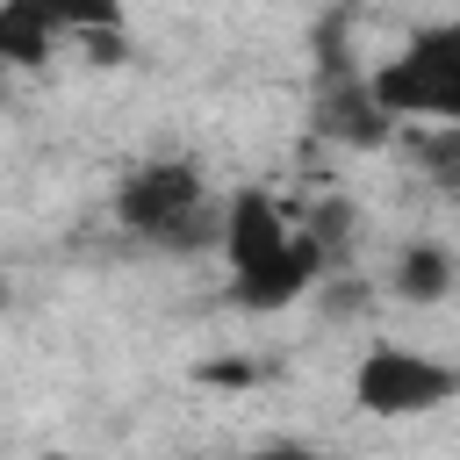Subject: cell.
I'll return each mask as SVG.
<instances>
[{
	"label": "cell",
	"instance_id": "obj_1",
	"mask_svg": "<svg viewBox=\"0 0 460 460\" xmlns=\"http://www.w3.org/2000/svg\"><path fill=\"white\" fill-rule=\"evenodd\" d=\"M223 266H230V295L244 302V309H288V302H302L316 280H323V266H331V252H323V237L316 230H302L273 194H259V187H237L230 201H223Z\"/></svg>",
	"mask_w": 460,
	"mask_h": 460
},
{
	"label": "cell",
	"instance_id": "obj_2",
	"mask_svg": "<svg viewBox=\"0 0 460 460\" xmlns=\"http://www.w3.org/2000/svg\"><path fill=\"white\" fill-rule=\"evenodd\" d=\"M115 223L151 252H216L223 244V201L208 194L201 165L151 158L115 180Z\"/></svg>",
	"mask_w": 460,
	"mask_h": 460
},
{
	"label": "cell",
	"instance_id": "obj_3",
	"mask_svg": "<svg viewBox=\"0 0 460 460\" xmlns=\"http://www.w3.org/2000/svg\"><path fill=\"white\" fill-rule=\"evenodd\" d=\"M367 93L388 122H438L460 129V14L417 29L395 58L367 72Z\"/></svg>",
	"mask_w": 460,
	"mask_h": 460
},
{
	"label": "cell",
	"instance_id": "obj_4",
	"mask_svg": "<svg viewBox=\"0 0 460 460\" xmlns=\"http://www.w3.org/2000/svg\"><path fill=\"white\" fill-rule=\"evenodd\" d=\"M460 395V367L417 345H367L352 367V402L367 417H431Z\"/></svg>",
	"mask_w": 460,
	"mask_h": 460
},
{
	"label": "cell",
	"instance_id": "obj_5",
	"mask_svg": "<svg viewBox=\"0 0 460 460\" xmlns=\"http://www.w3.org/2000/svg\"><path fill=\"white\" fill-rule=\"evenodd\" d=\"M316 122H323V137H345V144H388V115L374 108V93H367V79H331L323 86V101H316Z\"/></svg>",
	"mask_w": 460,
	"mask_h": 460
},
{
	"label": "cell",
	"instance_id": "obj_6",
	"mask_svg": "<svg viewBox=\"0 0 460 460\" xmlns=\"http://www.w3.org/2000/svg\"><path fill=\"white\" fill-rule=\"evenodd\" d=\"M58 43L65 36L43 22L36 0H0V72H36V65H50Z\"/></svg>",
	"mask_w": 460,
	"mask_h": 460
},
{
	"label": "cell",
	"instance_id": "obj_7",
	"mask_svg": "<svg viewBox=\"0 0 460 460\" xmlns=\"http://www.w3.org/2000/svg\"><path fill=\"white\" fill-rule=\"evenodd\" d=\"M453 252L446 244H431V237H417V244H402L395 252V295L402 302H446L453 295Z\"/></svg>",
	"mask_w": 460,
	"mask_h": 460
},
{
	"label": "cell",
	"instance_id": "obj_8",
	"mask_svg": "<svg viewBox=\"0 0 460 460\" xmlns=\"http://www.w3.org/2000/svg\"><path fill=\"white\" fill-rule=\"evenodd\" d=\"M43 7V22L58 29V36H93V43H122V0H36Z\"/></svg>",
	"mask_w": 460,
	"mask_h": 460
},
{
	"label": "cell",
	"instance_id": "obj_9",
	"mask_svg": "<svg viewBox=\"0 0 460 460\" xmlns=\"http://www.w3.org/2000/svg\"><path fill=\"white\" fill-rule=\"evenodd\" d=\"M417 158L431 165V180H438L446 194H460V129H438V137H424V144H417Z\"/></svg>",
	"mask_w": 460,
	"mask_h": 460
},
{
	"label": "cell",
	"instance_id": "obj_10",
	"mask_svg": "<svg viewBox=\"0 0 460 460\" xmlns=\"http://www.w3.org/2000/svg\"><path fill=\"white\" fill-rule=\"evenodd\" d=\"M259 460H316V453H302V446H273V453H259Z\"/></svg>",
	"mask_w": 460,
	"mask_h": 460
},
{
	"label": "cell",
	"instance_id": "obj_11",
	"mask_svg": "<svg viewBox=\"0 0 460 460\" xmlns=\"http://www.w3.org/2000/svg\"><path fill=\"white\" fill-rule=\"evenodd\" d=\"M0 302H7V280H0Z\"/></svg>",
	"mask_w": 460,
	"mask_h": 460
},
{
	"label": "cell",
	"instance_id": "obj_12",
	"mask_svg": "<svg viewBox=\"0 0 460 460\" xmlns=\"http://www.w3.org/2000/svg\"><path fill=\"white\" fill-rule=\"evenodd\" d=\"M0 86H7V72H0Z\"/></svg>",
	"mask_w": 460,
	"mask_h": 460
}]
</instances>
